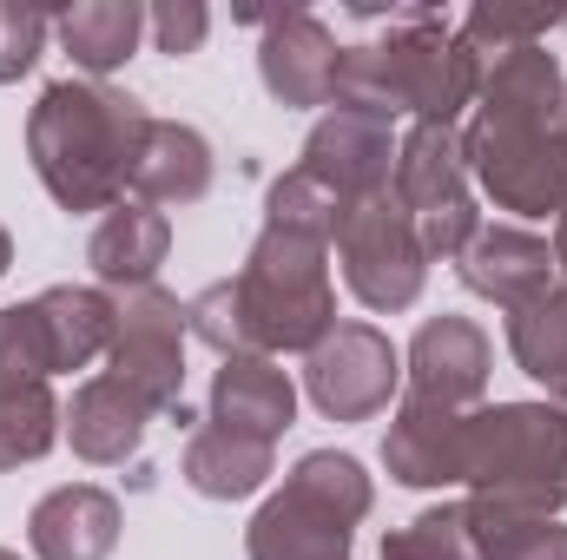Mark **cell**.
<instances>
[{
	"label": "cell",
	"instance_id": "cell-33",
	"mask_svg": "<svg viewBox=\"0 0 567 560\" xmlns=\"http://www.w3.org/2000/svg\"><path fill=\"white\" fill-rule=\"evenodd\" d=\"M145 33H152L158 53L185 60V53L205 46V33H212V7H205V0H158V7H145Z\"/></svg>",
	"mask_w": 567,
	"mask_h": 560
},
{
	"label": "cell",
	"instance_id": "cell-14",
	"mask_svg": "<svg viewBox=\"0 0 567 560\" xmlns=\"http://www.w3.org/2000/svg\"><path fill=\"white\" fill-rule=\"evenodd\" d=\"M383 468L396 488H455L468 468V409H442L423 396H403L390 435H383Z\"/></svg>",
	"mask_w": 567,
	"mask_h": 560
},
{
	"label": "cell",
	"instance_id": "cell-9",
	"mask_svg": "<svg viewBox=\"0 0 567 560\" xmlns=\"http://www.w3.org/2000/svg\"><path fill=\"white\" fill-rule=\"evenodd\" d=\"M185 303L172 290H133L120 297V330L106 350V376L126 383L152 416H178L185 409Z\"/></svg>",
	"mask_w": 567,
	"mask_h": 560
},
{
	"label": "cell",
	"instance_id": "cell-1",
	"mask_svg": "<svg viewBox=\"0 0 567 560\" xmlns=\"http://www.w3.org/2000/svg\"><path fill=\"white\" fill-rule=\"evenodd\" d=\"M185 330L218 356H284V350L310 356L337 330L330 245L265 225L238 278L205 283L185 303Z\"/></svg>",
	"mask_w": 567,
	"mask_h": 560
},
{
	"label": "cell",
	"instance_id": "cell-5",
	"mask_svg": "<svg viewBox=\"0 0 567 560\" xmlns=\"http://www.w3.org/2000/svg\"><path fill=\"white\" fill-rule=\"evenodd\" d=\"M377 481L343 448H310L290 462L278 495L245 528V560H350L357 521H370Z\"/></svg>",
	"mask_w": 567,
	"mask_h": 560
},
{
	"label": "cell",
	"instance_id": "cell-13",
	"mask_svg": "<svg viewBox=\"0 0 567 560\" xmlns=\"http://www.w3.org/2000/svg\"><path fill=\"white\" fill-rule=\"evenodd\" d=\"M337 60H343V46L310 7H284L265 20L258 80L278 106H330L337 100Z\"/></svg>",
	"mask_w": 567,
	"mask_h": 560
},
{
	"label": "cell",
	"instance_id": "cell-17",
	"mask_svg": "<svg viewBox=\"0 0 567 560\" xmlns=\"http://www.w3.org/2000/svg\"><path fill=\"white\" fill-rule=\"evenodd\" d=\"M165 258H172V218L158 205H145V198L113 205L86 238V265H93L100 290H120V297L152 290Z\"/></svg>",
	"mask_w": 567,
	"mask_h": 560
},
{
	"label": "cell",
	"instance_id": "cell-4",
	"mask_svg": "<svg viewBox=\"0 0 567 560\" xmlns=\"http://www.w3.org/2000/svg\"><path fill=\"white\" fill-rule=\"evenodd\" d=\"M468 508L561 515L567 508V422L555 403H482L468 409Z\"/></svg>",
	"mask_w": 567,
	"mask_h": 560
},
{
	"label": "cell",
	"instance_id": "cell-39",
	"mask_svg": "<svg viewBox=\"0 0 567 560\" xmlns=\"http://www.w3.org/2000/svg\"><path fill=\"white\" fill-rule=\"evenodd\" d=\"M561 27H567V20H561Z\"/></svg>",
	"mask_w": 567,
	"mask_h": 560
},
{
	"label": "cell",
	"instance_id": "cell-31",
	"mask_svg": "<svg viewBox=\"0 0 567 560\" xmlns=\"http://www.w3.org/2000/svg\"><path fill=\"white\" fill-rule=\"evenodd\" d=\"M47 376H53V356H47L40 310L33 303H7L0 310V396L7 390H33Z\"/></svg>",
	"mask_w": 567,
	"mask_h": 560
},
{
	"label": "cell",
	"instance_id": "cell-19",
	"mask_svg": "<svg viewBox=\"0 0 567 560\" xmlns=\"http://www.w3.org/2000/svg\"><path fill=\"white\" fill-rule=\"evenodd\" d=\"M152 422L158 416L145 409L126 383H113V376H86V383L73 390V403H66V442H73L80 462H93V468H120L126 455H140V442H145Z\"/></svg>",
	"mask_w": 567,
	"mask_h": 560
},
{
	"label": "cell",
	"instance_id": "cell-16",
	"mask_svg": "<svg viewBox=\"0 0 567 560\" xmlns=\"http://www.w3.org/2000/svg\"><path fill=\"white\" fill-rule=\"evenodd\" d=\"M455 278H462V290L488 297L495 310H522L528 297H542L555 283V251L528 225H482L475 245L455 258Z\"/></svg>",
	"mask_w": 567,
	"mask_h": 560
},
{
	"label": "cell",
	"instance_id": "cell-6",
	"mask_svg": "<svg viewBox=\"0 0 567 560\" xmlns=\"http://www.w3.org/2000/svg\"><path fill=\"white\" fill-rule=\"evenodd\" d=\"M468 178L515 218H561L567 211V133L561 120H475L462 126Z\"/></svg>",
	"mask_w": 567,
	"mask_h": 560
},
{
	"label": "cell",
	"instance_id": "cell-38",
	"mask_svg": "<svg viewBox=\"0 0 567 560\" xmlns=\"http://www.w3.org/2000/svg\"><path fill=\"white\" fill-rule=\"evenodd\" d=\"M0 560H20V554H13V548H0Z\"/></svg>",
	"mask_w": 567,
	"mask_h": 560
},
{
	"label": "cell",
	"instance_id": "cell-3",
	"mask_svg": "<svg viewBox=\"0 0 567 560\" xmlns=\"http://www.w3.org/2000/svg\"><path fill=\"white\" fill-rule=\"evenodd\" d=\"M475 93H482V60L455 40V20L442 7H396L390 33L343 46L330 106L390 126L403 113H416V126H455L475 106Z\"/></svg>",
	"mask_w": 567,
	"mask_h": 560
},
{
	"label": "cell",
	"instance_id": "cell-34",
	"mask_svg": "<svg viewBox=\"0 0 567 560\" xmlns=\"http://www.w3.org/2000/svg\"><path fill=\"white\" fill-rule=\"evenodd\" d=\"M548 251H555V278L567 283V211L555 218V245H548Z\"/></svg>",
	"mask_w": 567,
	"mask_h": 560
},
{
	"label": "cell",
	"instance_id": "cell-7",
	"mask_svg": "<svg viewBox=\"0 0 567 560\" xmlns=\"http://www.w3.org/2000/svg\"><path fill=\"white\" fill-rule=\"evenodd\" d=\"M390 191L416 218V238H423L429 265H455L475 245L482 211H475V178H468L462 126H410L396 139V178H390Z\"/></svg>",
	"mask_w": 567,
	"mask_h": 560
},
{
	"label": "cell",
	"instance_id": "cell-29",
	"mask_svg": "<svg viewBox=\"0 0 567 560\" xmlns=\"http://www.w3.org/2000/svg\"><path fill=\"white\" fill-rule=\"evenodd\" d=\"M343 211H350V205H343L330 185H317L303 165H290L284 178H271V191H265V225L297 231V238H317V245H337Z\"/></svg>",
	"mask_w": 567,
	"mask_h": 560
},
{
	"label": "cell",
	"instance_id": "cell-15",
	"mask_svg": "<svg viewBox=\"0 0 567 560\" xmlns=\"http://www.w3.org/2000/svg\"><path fill=\"white\" fill-rule=\"evenodd\" d=\"M120 528H126V515H120V501L106 488L66 481V488H53V495L33 501L27 548H33V560H113Z\"/></svg>",
	"mask_w": 567,
	"mask_h": 560
},
{
	"label": "cell",
	"instance_id": "cell-2",
	"mask_svg": "<svg viewBox=\"0 0 567 560\" xmlns=\"http://www.w3.org/2000/svg\"><path fill=\"white\" fill-rule=\"evenodd\" d=\"M145 133H152V113L133 93L106 80H53L27 113V158L60 211L106 218L133 191Z\"/></svg>",
	"mask_w": 567,
	"mask_h": 560
},
{
	"label": "cell",
	"instance_id": "cell-25",
	"mask_svg": "<svg viewBox=\"0 0 567 560\" xmlns=\"http://www.w3.org/2000/svg\"><path fill=\"white\" fill-rule=\"evenodd\" d=\"M508 356L528 383L567 390V283H548L542 297H528L522 310H508Z\"/></svg>",
	"mask_w": 567,
	"mask_h": 560
},
{
	"label": "cell",
	"instance_id": "cell-28",
	"mask_svg": "<svg viewBox=\"0 0 567 560\" xmlns=\"http://www.w3.org/2000/svg\"><path fill=\"white\" fill-rule=\"evenodd\" d=\"M567 13L561 7H468L462 20H455V40L488 66V60H502V53H515V46H542L555 27H561Z\"/></svg>",
	"mask_w": 567,
	"mask_h": 560
},
{
	"label": "cell",
	"instance_id": "cell-36",
	"mask_svg": "<svg viewBox=\"0 0 567 560\" xmlns=\"http://www.w3.org/2000/svg\"><path fill=\"white\" fill-rule=\"evenodd\" d=\"M561 133H567V86H561Z\"/></svg>",
	"mask_w": 567,
	"mask_h": 560
},
{
	"label": "cell",
	"instance_id": "cell-18",
	"mask_svg": "<svg viewBox=\"0 0 567 560\" xmlns=\"http://www.w3.org/2000/svg\"><path fill=\"white\" fill-rule=\"evenodd\" d=\"M205 422L278 448V435L297 422V383L278 370V356H225L212 376V416Z\"/></svg>",
	"mask_w": 567,
	"mask_h": 560
},
{
	"label": "cell",
	"instance_id": "cell-35",
	"mask_svg": "<svg viewBox=\"0 0 567 560\" xmlns=\"http://www.w3.org/2000/svg\"><path fill=\"white\" fill-rule=\"evenodd\" d=\"M7 265H13V238H7V225H0V278H7Z\"/></svg>",
	"mask_w": 567,
	"mask_h": 560
},
{
	"label": "cell",
	"instance_id": "cell-32",
	"mask_svg": "<svg viewBox=\"0 0 567 560\" xmlns=\"http://www.w3.org/2000/svg\"><path fill=\"white\" fill-rule=\"evenodd\" d=\"M47 33H53V13L47 7H27V0H0V86L27 80L47 53Z\"/></svg>",
	"mask_w": 567,
	"mask_h": 560
},
{
	"label": "cell",
	"instance_id": "cell-10",
	"mask_svg": "<svg viewBox=\"0 0 567 560\" xmlns=\"http://www.w3.org/2000/svg\"><path fill=\"white\" fill-rule=\"evenodd\" d=\"M303 390L323 422H370L403 390V350L377 323H337L303 356Z\"/></svg>",
	"mask_w": 567,
	"mask_h": 560
},
{
	"label": "cell",
	"instance_id": "cell-24",
	"mask_svg": "<svg viewBox=\"0 0 567 560\" xmlns=\"http://www.w3.org/2000/svg\"><path fill=\"white\" fill-rule=\"evenodd\" d=\"M561 60L548 46H515L482 66L475 120H561Z\"/></svg>",
	"mask_w": 567,
	"mask_h": 560
},
{
	"label": "cell",
	"instance_id": "cell-22",
	"mask_svg": "<svg viewBox=\"0 0 567 560\" xmlns=\"http://www.w3.org/2000/svg\"><path fill=\"white\" fill-rule=\"evenodd\" d=\"M271 475H278L271 442H251V435H231L212 422L192 428V442H185V488L205 501H251Z\"/></svg>",
	"mask_w": 567,
	"mask_h": 560
},
{
	"label": "cell",
	"instance_id": "cell-27",
	"mask_svg": "<svg viewBox=\"0 0 567 560\" xmlns=\"http://www.w3.org/2000/svg\"><path fill=\"white\" fill-rule=\"evenodd\" d=\"M60 435H66V409H60V396H53L47 383L7 390V396H0V475L40 462Z\"/></svg>",
	"mask_w": 567,
	"mask_h": 560
},
{
	"label": "cell",
	"instance_id": "cell-26",
	"mask_svg": "<svg viewBox=\"0 0 567 560\" xmlns=\"http://www.w3.org/2000/svg\"><path fill=\"white\" fill-rule=\"evenodd\" d=\"M468 508V501H462ZM468 535L482 560H567L561 515H502V508H468Z\"/></svg>",
	"mask_w": 567,
	"mask_h": 560
},
{
	"label": "cell",
	"instance_id": "cell-8",
	"mask_svg": "<svg viewBox=\"0 0 567 560\" xmlns=\"http://www.w3.org/2000/svg\"><path fill=\"white\" fill-rule=\"evenodd\" d=\"M337 265L343 283L363 310L377 317H396L410 303H423L429 283V251L416 238V218L403 211L396 191H377V198H357L337 225Z\"/></svg>",
	"mask_w": 567,
	"mask_h": 560
},
{
	"label": "cell",
	"instance_id": "cell-11",
	"mask_svg": "<svg viewBox=\"0 0 567 560\" xmlns=\"http://www.w3.org/2000/svg\"><path fill=\"white\" fill-rule=\"evenodd\" d=\"M403 376L410 396L442 403V409H482L488 376H495V343L475 317H429L416 330V343L403 350Z\"/></svg>",
	"mask_w": 567,
	"mask_h": 560
},
{
	"label": "cell",
	"instance_id": "cell-12",
	"mask_svg": "<svg viewBox=\"0 0 567 560\" xmlns=\"http://www.w3.org/2000/svg\"><path fill=\"white\" fill-rule=\"evenodd\" d=\"M297 165H303L317 185H330L343 205L377 198V191H390V178H396V126H390V120H370V113L330 106V113L310 126Z\"/></svg>",
	"mask_w": 567,
	"mask_h": 560
},
{
	"label": "cell",
	"instance_id": "cell-21",
	"mask_svg": "<svg viewBox=\"0 0 567 560\" xmlns=\"http://www.w3.org/2000/svg\"><path fill=\"white\" fill-rule=\"evenodd\" d=\"M218 178V158H212V139L185 120H152L140 152V172H133V198L145 205H198Z\"/></svg>",
	"mask_w": 567,
	"mask_h": 560
},
{
	"label": "cell",
	"instance_id": "cell-23",
	"mask_svg": "<svg viewBox=\"0 0 567 560\" xmlns=\"http://www.w3.org/2000/svg\"><path fill=\"white\" fill-rule=\"evenodd\" d=\"M53 33H60V46L73 53V66L86 80H106L140 53L145 7L140 0H73V7L53 13Z\"/></svg>",
	"mask_w": 567,
	"mask_h": 560
},
{
	"label": "cell",
	"instance_id": "cell-30",
	"mask_svg": "<svg viewBox=\"0 0 567 560\" xmlns=\"http://www.w3.org/2000/svg\"><path fill=\"white\" fill-rule=\"evenodd\" d=\"M383 560H482L468 535V508L462 501H435L416 521L383 535Z\"/></svg>",
	"mask_w": 567,
	"mask_h": 560
},
{
	"label": "cell",
	"instance_id": "cell-37",
	"mask_svg": "<svg viewBox=\"0 0 567 560\" xmlns=\"http://www.w3.org/2000/svg\"><path fill=\"white\" fill-rule=\"evenodd\" d=\"M555 409H561V422H567V390H561V403H555Z\"/></svg>",
	"mask_w": 567,
	"mask_h": 560
},
{
	"label": "cell",
	"instance_id": "cell-20",
	"mask_svg": "<svg viewBox=\"0 0 567 560\" xmlns=\"http://www.w3.org/2000/svg\"><path fill=\"white\" fill-rule=\"evenodd\" d=\"M40 310V330H47V356H53V376H73L86 370L93 356L113 350V330H120V297L100 290V283H53L33 297Z\"/></svg>",
	"mask_w": 567,
	"mask_h": 560
}]
</instances>
